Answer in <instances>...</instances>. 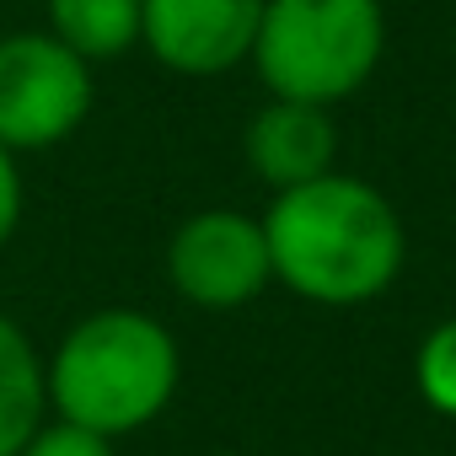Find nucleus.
<instances>
[{"label":"nucleus","instance_id":"f03ea898","mask_svg":"<svg viewBox=\"0 0 456 456\" xmlns=\"http://www.w3.org/2000/svg\"><path fill=\"white\" fill-rule=\"evenodd\" d=\"M177 376H183V360L172 333L145 312L113 306V312L81 317L60 338L44 370V387H49L54 419H70L92 435L118 440L167 413Z\"/></svg>","mask_w":456,"mask_h":456},{"label":"nucleus","instance_id":"9b49d317","mask_svg":"<svg viewBox=\"0 0 456 456\" xmlns=\"http://www.w3.org/2000/svg\"><path fill=\"white\" fill-rule=\"evenodd\" d=\"M17 456H113V440L92 435V429H81L70 419H44Z\"/></svg>","mask_w":456,"mask_h":456},{"label":"nucleus","instance_id":"0eeeda50","mask_svg":"<svg viewBox=\"0 0 456 456\" xmlns=\"http://www.w3.org/2000/svg\"><path fill=\"white\" fill-rule=\"evenodd\" d=\"M242 145H248V167L274 193L301 188V183L333 172V156H338V134H333L328 108L290 102V97H274L264 113H253Z\"/></svg>","mask_w":456,"mask_h":456},{"label":"nucleus","instance_id":"7ed1b4c3","mask_svg":"<svg viewBox=\"0 0 456 456\" xmlns=\"http://www.w3.org/2000/svg\"><path fill=\"white\" fill-rule=\"evenodd\" d=\"M387 49L381 0H264L253 65L269 97L333 108L354 97Z\"/></svg>","mask_w":456,"mask_h":456},{"label":"nucleus","instance_id":"f257e3e1","mask_svg":"<svg viewBox=\"0 0 456 456\" xmlns=\"http://www.w3.org/2000/svg\"><path fill=\"white\" fill-rule=\"evenodd\" d=\"M274 280L312 306H365L403 274V220L392 199L349 172H322L264 209Z\"/></svg>","mask_w":456,"mask_h":456},{"label":"nucleus","instance_id":"39448f33","mask_svg":"<svg viewBox=\"0 0 456 456\" xmlns=\"http://www.w3.org/2000/svg\"><path fill=\"white\" fill-rule=\"evenodd\" d=\"M167 280L199 312H237V306L258 301L264 285L274 280L264 220H253L242 209L188 215L167 248Z\"/></svg>","mask_w":456,"mask_h":456},{"label":"nucleus","instance_id":"6e6552de","mask_svg":"<svg viewBox=\"0 0 456 456\" xmlns=\"http://www.w3.org/2000/svg\"><path fill=\"white\" fill-rule=\"evenodd\" d=\"M49 387H44V360L33 338L0 312V456H17L28 435L44 424Z\"/></svg>","mask_w":456,"mask_h":456},{"label":"nucleus","instance_id":"f8f14e48","mask_svg":"<svg viewBox=\"0 0 456 456\" xmlns=\"http://www.w3.org/2000/svg\"><path fill=\"white\" fill-rule=\"evenodd\" d=\"M17 220H22V172L17 156L0 145V248L17 237Z\"/></svg>","mask_w":456,"mask_h":456},{"label":"nucleus","instance_id":"9d476101","mask_svg":"<svg viewBox=\"0 0 456 456\" xmlns=\"http://www.w3.org/2000/svg\"><path fill=\"white\" fill-rule=\"evenodd\" d=\"M413 387L435 413L456 419V317H445L424 333V344L413 354Z\"/></svg>","mask_w":456,"mask_h":456},{"label":"nucleus","instance_id":"1a4fd4ad","mask_svg":"<svg viewBox=\"0 0 456 456\" xmlns=\"http://www.w3.org/2000/svg\"><path fill=\"white\" fill-rule=\"evenodd\" d=\"M49 33L86 65L118 60L140 44V0H49Z\"/></svg>","mask_w":456,"mask_h":456},{"label":"nucleus","instance_id":"423d86ee","mask_svg":"<svg viewBox=\"0 0 456 456\" xmlns=\"http://www.w3.org/2000/svg\"><path fill=\"white\" fill-rule=\"evenodd\" d=\"M264 0H140V44L177 76H220L253 54Z\"/></svg>","mask_w":456,"mask_h":456},{"label":"nucleus","instance_id":"20e7f679","mask_svg":"<svg viewBox=\"0 0 456 456\" xmlns=\"http://www.w3.org/2000/svg\"><path fill=\"white\" fill-rule=\"evenodd\" d=\"M92 113V65L54 33L0 38V145L49 151Z\"/></svg>","mask_w":456,"mask_h":456}]
</instances>
